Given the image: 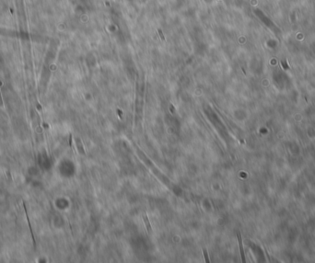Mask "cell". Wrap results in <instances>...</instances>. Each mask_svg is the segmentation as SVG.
Masks as SVG:
<instances>
[{
  "mask_svg": "<svg viewBox=\"0 0 315 263\" xmlns=\"http://www.w3.org/2000/svg\"><path fill=\"white\" fill-rule=\"evenodd\" d=\"M237 237H238V242H239V247H240L241 260H242V262H245V254H244V249H243V246H242V238H241V235H240V232H238Z\"/></svg>",
  "mask_w": 315,
  "mask_h": 263,
  "instance_id": "cell-1",
  "label": "cell"
},
{
  "mask_svg": "<svg viewBox=\"0 0 315 263\" xmlns=\"http://www.w3.org/2000/svg\"><path fill=\"white\" fill-rule=\"evenodd\" d=\"M77 146H78V152L81 154V155H86V153H85V151H84V147H83V146H82V143H81V141H80V139L79 138H77Z\"/></svg>",
  "mask_w": 315,
  "mask_h": 263,
  "instance_id": "cell-2",
  "label": "cell"
},
{
  "mask_svg": "<svg viewBox=\"0 0 315 263\" xmlns=\"http://www.w3.org/2000/svg\"><path fill=\"white\" fill-rule=\"evenodd\" d=\"M143 220H144V222H145V224H146V226H147L148 231V232H150V231L152 230V228H151L150 223H149V221H148V216H147V214H146V213L143 215Z\"/></svg>",
  "mask_w": 315,
  "mask_h": 263,
  "instance_id": "cell-3",
  "label": "cell"
},
{
  "mask_svg": "<svg viewBox=\"0 0 315 263\" xmlns=\"http://www.w3.org/2000/svg\"><path fill=\"white\" fill-rule=\"evenodd\" d=\"M203 252H204V257H205V260L207 263H209L210 262V259H209V257H208V253H207V250L204 248H203Z\"/></svg>",
  "mask_w": 315,
  "mask_h": 263,
  "instance_id": "cell-4",
  "label": "cell"
},
{
  "mask_svg": "<svg viewBox=\"0 0 315 263\" xmlns=\"http://www.w3.org/2000/svg\"><path fill=\"white\" fill-rule=\"evenodd\" d=\"M281 64H282L284 69H288V68H289V66H288V64H287V63L286 60H282V61H281Z\"/></svg>",
  "mask_w": 315,
  "mask_h": 263,
  "instance_id": "cell-5",
  "label": "cell"
},
{
  "mask_svg": "<svg viewBox=\"0 0 315 263\" xmlns=\"http://www.w3.org/2000/svg\"><path fill=\"white\" fill-rule=\"evenodd\" d=\"M158 32H159V34H160V37H161V39L162 40V41H165V37H164V35H163V33H162V31H161V30H158Z\"/></svg>",
  "mask_w": 315,
  "mask_h": 263,
  "instance_id": "cell-6",
  "label": "cell"
},
{
  "mask_svg": "<svg viewBox=\"0 0 315 263\" xmlns=\"http://www.w3.org/2000/svg\"><path fill=\"white\" fill-rule=\"evenodd\" d=\"M69 146H70V147H72V135L71 134L69 135Z\"/></svg>",
  "mask_w": 315,
  "mask_h": 263,
  "instance_id": "cell-7",
  "label": "cell"
}]
</instances>
